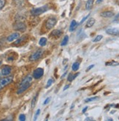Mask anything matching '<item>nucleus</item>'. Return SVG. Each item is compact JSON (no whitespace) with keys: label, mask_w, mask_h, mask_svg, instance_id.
I'll use <instances>...</instances> for the list:
<instances>
[{"label":"nucleus","mask_w":119,"mask_h":121,"mask_svg":"<svg viewBox=\"0 0 119 121\" xmlns=\"http://www.w3.org/2000/svg\"><path fill=\"white\" fill-rule=\"evenodd\" d=\"M32 80H33V77L31 75H27L25 78L22 80L21 83H20L18 89L17 90V94H23L24 91H26L31 86V83H32Z\"/></svg>","instance_id":"1"},{"label":"nucleus","mask_w":119,"mask_h":121,"mask_svg":"<svg viewBox=\"0 0 119 121\" xmlns=\"http://www.w3.org/2000/svg\"><path fill=\"white\" fill-rule=\"evenodd\" d=\"M49 9V7L48 4H45L44 6H42L40 7H37V8H33L31 10V14L34 16H39L40 15H42V13H44L45 12H46L47 10Z\"/></svg>","instance_id":"2"},{"label":"nucleus","mask_w":119,"mask_h":121,"mask_svg":"<svg viewBox=\"0 0 119 121\" xmlns=\"http://www.w3.org/2000/svg\"><path fill=\"white\" fill-rule=\"evenodd\" d=\"M13 77L9 76V77H5L3 78H0V90H2L4 89L5 87H6L7 85L10 83H11L13 81Z\"/></svg>","instance_id":"3"},{"label":"nucleus","mask_w":119,"mask_h":121,"mask_svg":"<svg viewBox=\"0 0 119 121\" xmlns=\"http://www.w3.org/2000/svg\"><path fill=\"white\" fill-rule=\"evenodd\" d=\"M56 23H57L56 17H50L45 22V27H46L47 29L50 30V29L53 28L54 26H55Z\"/></svg>","instance_id":"4"},{"label":"nucleus","mask_w":119,"mask_h":121,"mask_svg":"<svg viewBox=\"0 0 119 121\" xmlns=\"http://www.w3.org/2000/svg\"><path fill=\"white\" fill-rule=\"evenodd\" d=\"M42 54H43V50L42 49H38L37 51H36L35 53H33L29 57V60L31 62H34V61L39 60L42 56Z\"/></svg>","instance_id":"5"},{"label":"nucleus","mask_w":119,"mask_h":121,"mask_svg":"<svg viewBox=\"0 0 119 121\" xmlns=\"http://www.w3.org/2000/svg\"><path fill=\"white\" fill-rule=\"evenodd\" d=\"M44 74V70L41 68H38L33 72V78L35 79H39Z\"/></svg>","instance_id":"6"},{"label":"nucleus","mask_w":119,"mask_h":121,"mask_svg":"<svg viewBox=\"0 0 119 121\" xmlns=\"http://www.w3.org/2000/svg\"><path fill=\"white\" fill-rule=\"evenodd\" d=\"M13 28L15 30H17L19 31H24L26 28V26L24 23H22V22H18V23H16L14 25Z\"/></svg>","instance_id":"7"},{"label":"nucleus","mask_w":119,"mask_h":121,"mask_svg":"<svg viewBox=\"0 0 119 121\" xmlns=\"http://www.w3.org/2000/svg\"><path fill=\"white\" fill-rule=\"evenodd\" d=\"M106 33L107 34L113 36H119V28H110L106 30Z\"/></svg>","instance_id":"8"},{"label":"nucleus","mask_w":119,"mask_h":121,"mask_svg":"<svg viewBox=\"0 0 119 121\" xmlns=\"http://www.w3.org/2000/svg\"><path fill=\"white\" fill-rule=\"evenodd\" d=\"M20 37V34L19 33H13V34H10L8 37H7V41H9V42H12V41H15V40H17L18 38Z\"/></svg>","instance_id":"9"},{"label":"nucleus","mask_w":119,"mask_h":121,"mask_svg":"<svg viewBox=\"0 0 119 121\" xmlns=\"http://www.w3.org/2000/svg\"><path fill=\"white\" fill-rule=\"evenodd\" d=\"M12 68L10 66H5V67L2 69V75L4 76H7L10 73H11Z\"/></svg>","instance_id":"10"},{"label":"nucleus","mask_w":119,"mask_h":121,"mask_svg":"<svg viewBox=\"0 0 119 121\" xmlns=\"http://www.w3.org/2000/svg\"><path fill=\"white\" fill-rule=\"evenodd\" d=\"M62 34V32L60 30H54L51 32L50 36H52L53 38H59Z\"/></svg>","instance_id":"11"},{"label":"nucleus","mask_w":119,"mask_h":121,"mask_svg":"<svg viewBox=\"0 0 119 121\" xmlns=\"http://www.w3.org/2000/svg\"><path fill=\"white\" fill-rule=\"evenodd\" d=\"M27 39V36H26V35H24V36H21L20 39L18 38L17 40H15V41L13 43V44L14 45H18V44H21L24 41H26V39Z\"/></svg>","instance_id":"12"},{"label":"nucleus","mask_w":119,"mask_h":121,"mask_svg":"<svg viewBox=\"0 0 119 121\" xmlns=\"http://www.w3.org/2000/svg\"><path fill=\"white\" fill-rule=\"evenodd\" d=\"M100 15L103 17H112L114 16V13L111 11H105V12H103L100 14Z\"/></svg>","instance_id":"13"},{"label":"nucleus","mask_w":119,"mask_h":121,"mask_svg":"<svg viewBox=\"0 0 119 121\" xmlns=\"http://www.w3.org/2000/svg\"><path fill=\"white\" fill-rule=\"evenodd\" d=\"M77 26H78V23H77V21H76V20H72L71 23H70V26H69V31H71V32L74 31L75 29H76Z\"/></svg>","instance_id":"14"},{"label":"nucleus","mask_w":119,"mask_h":121,"mask_svg":"<svg viewBox=\"0 0 119 121\" xmlns=\"http://www.w3.org/2000/svg\"><path fill=\"white\" fill-rule=\"evenodd\" d=\"M95 23V19L94 18H90L88 21L87 23H86V28H91L92 27Z\"/></svg>","instance_id":"15"},{"label":"nucleus","mask_w":119,"mask_h":121,"mask_svg":"<svg viewBox=\"0 0 119 121\" xmlns=\"http://www.w3.org/2000/svg\"><path fill=\"white\" fill-rule=\"evenodd\" d=\"M93 4H94V0H88L87 2H86V4H85V8L86 9H91L92 6H93Z\"/></svg>","instance_id":"16"},{"label":"nucleus","mask_w":119,"mask_h":121,"mask_svg":"<svg viewBox=\"0 0 119 121\" xmlns=\"http://www.w3.org/2000/svg\"><path fill=\"white\" fill-rule=\"evenodd\" d=\"M78 75H79V73H75L74 75L72 74V73H69V76H68V79H67V80H68L69 82H71V81H72L73 80H74L75 78H76V77H78Z\"/></svg>","instance_id":"17"},{"label":"nucleus","mask_w":119,"mask_h":121,"mask_svg":"<svg viewBox=\"0 0 119 121\" xmlns=\"http://www.w3.org/2000/svg\"><path fill=\"white\" fill-rule=\"evenodd\" d=\"M46 43H47V39L45 38V37H42L40 39L39 41V45L40 47H44L46 45Z\"/></svg>","instance_id":"18"},{"label":"nucleus","mask_w":119,"mask_h":121,"mask_svg":"<svg viewBox=\"0 0 119 121\" xmlns=\"http://www.w3.org/2000/svg\"><path fill=\"white\" fill-rule=\"evenodd\" d=\"M68 41H69V36L67 35H66L64 37V39H62V41L61 43V45L62 47L64 46H66L67 44V43H68Z\"/></svg>","instance_id":"19"},{"label":"nucleus","mask_w":119,"mask_h":121,"mask_svg":"<svg viewBox=\"0 0 119 121\" xmlns=\"http://www.w3.org/2000/svg\"><path fill=\"white\" fill-rule=\"evenodd\" d=\"M37 96H38V93H37V94H36V95L34 96V98L32 99V101H31V108H32V109H33V108L35 107V104H36L37 99Z\"/></svg>","instance_id":"20"},{"label":"nucleus","mask_w":119,"mask_h":121,"mask_svg":"<svg viewBox=\"0 0 119 121\" xmlns=\"http://www.w3.org/2000/svg\"><path fill=\"white\" fill-rule=\"evenodd\" d=\"M79 68H80V63L78 62H74L72 66V69L73 71H77L79 69Z\"/></svg>","instance_id":"21"},{"label":"nucleus","mask_w":119,"mask_h":121,"mask_svg":"<svg viewBox=\"0 0 119 121\" xmlns=\"http://www.w3.org/2000/svg\"><path fill=\"white\" fill-rule=\"evenodd\" d=\"M105 65L107 66H117V65H119V62L116 61H110V62H107Z\"/></svg>","instance_id":"22"},{"label":"nucleus","mask_w":119,"mask_h":121,"mask_svg":"<svg viewBox=\"0 0 119 121\" xmlns=\"http://www.w3.org/2000/svg\"><path fill=\"white\" fill-rule=\"evenodd\" d=\"M98 97L97 96H94V97H91V98H88V99H86L85 100V102L86 103H88V102H92V101H94V100H96V99H98Z\"/></svg>","instance_id":"23"},{"label":"nucleus","mask_w":119,"mask_h":121,"mask_svg":"<svg viewBox=\"0 0 119 121\" xmlns=\"http://www.w3.org/2000/svg\"><path fill=\"white\" fill-rule=\"evenodd\" d=\"M102 38H103V36H102V35H99V36H96V37L92 40V41H93V42H98V41H101Z\"/></svg>","instance_id":"24"},{"label":"nucleus","mask_w":119,"mask_h":121,"mask_svg":"<svg viewBox=\"0 0 119 121\" xmlns=\"http://www.w3.org/2000/svg\"><path fill=\"white\" fill-rule=\"evenodd\" d=\"M53 78H50L48 81V82H47V84H46V86H45V88H48V87H50L53 83Z\"/></svg>","instance_id":"25"},{"label":"nucleus","mask_w":119,"mask_h":121,"mask_svg":"<svg viewBox=\"0 0 119 121\" xmlns=\"http://www.w3.org/2000/svg\"><path fill=\"white\" fill-rule=\"evenodd\" d=\"M6 4V0H0V9H2Z\"/></svg>","instance_id":"26"},{"label":"nucleus","mask_w":119,"mask_h":121,"mask_svg":"<svg viewBox=\"0 0 119 121\" xmlns=\"http://www.w3.org/2000/svg\"><path fill=\"white\" fill-rule=\"evenodd\" d=\"M19 120L20 121H25L26 120V115L24 114H21L19 116Z\"/></svg>","instance_id":"27"},{"label":"nucleus","mask_w":119,"mask_h":121,"mask_svg":"<svg viewBox=\"0 0 119 121\" xmlns=\"http://www.w3.org/2000/svg\"><path fill=\"white\" fill-rule=\"evenodd\" d=\"M40 113V109H37V112H36V114H35V117H34V120H37V117L39 116Z\"/></svg>","instance_id":"28"},{"label":"nucleus","mask_w":119,"mask_h":121,"mask_svg":"<svg viewBox=\"0 0 119 121\" xmlns=\"http://www.w3.org/2000/svg\"><path fill=\"white\" fill-rule=\"evenodd\" d=\"M89 15H90V14H89L88 15H86L85 17H84L82 20H81V21H80V24H82V23H84V22H85V20H87V18L89 17Z\"/></svg>","instance_id":"29"},{"label":"nucleus","mask_w":119,"mask_h":121,"mask_svg":"<svg viewBox=\"0 0 119 121\" xmlns=\"http://www.w3.org/2000/svg\"><path fill=\"white\" fill-rule=\"evenodd\" d=\"M50 101V97H48L44 101V102H43V105H46L49 103V102Z\"/></svg>","instance_id":"30"},{"label":"nucleus","mask_w":119,"mask_h":121,"mask_svg":"<svg viewBox=\"0 0 119 121\" xmlns=\"http://www.w3.org/2000/svg\"><path fill=\"white\" fill-rule=\"evenodd\" d=\"M94 67V65H90V66H89L88 67V68H87V70H86V71H89V70H90L91 68H93Z\"/></svg>","instance_id":"31"},{"label":"nucleus","mask_w":119,"mask_h":121,"mask_svg":"<svg viewBox=\"0 0 119 121\" xmlns=\"http://www.w3.org/2000/svg\"><path fill=\"white\" fill-rule=\"evenodd\" d=\"M69 85H66L65 86H64V91H66L67 89H69Z\"/></svg>","instance_id":"32"},{"label":"nucleus","mask_w":119,"mask_h":121,"mask_svg":"<svg viewBox=\"0 0 119 121\" xmlns=\"http://www.w3.org/2000/svg\"><path fill=\"white\" fill-rule=\"evenodd\" d=\"M87 109H88V107H85L83 109V111H82V112L83 113H85V112H86V110H87Z\"/></svg>","instance_id":"33"},{"label":"nucleus","mask_w":119,"mask_h":121,"mask_svg":"<svg viewBox=\"0 0 119 121\" xmlns=\"http://www.w3.org/2000/svg\"><path fill=\"white\" fill-rule=\"evenodd\" d=\"M103 1V0H96V4H99L100 2H102Z\"/></svg>","instance_id":"34"},{"label":"nucleus","mask_w":119,"mask_h":121,"mask_svg":"<svg viewBox=\"0 0 119 121\" xmlns=\"http://www.w3.org/2000/svg\"><path fill=\"white\" fill-rule=\"evenodd\" d=\"M85 120H93V119L91 117H87V118H85Z\"/></svg>","instance_id":"35"},{"label":"nucleus","mask_w":119,"mask_h":121,"mask_svg":"<svg viewBox=\"0 0 119 121\" xmlns=\"http://www.w3.org/2000/svg\"><path fill=\"white\" fill-rule=\"evenodd\" d=\"M1 75H2V73H0V76H1Z\"/></svg>","instance_id":"36"}]
</instances>
